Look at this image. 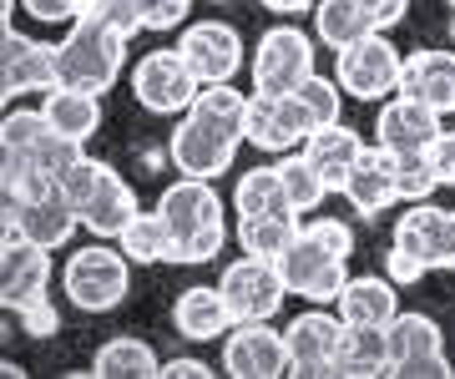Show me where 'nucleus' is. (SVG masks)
I'll list each match as a JSON object with an SVG mask.
<instances>
[{
    "instance_id": "nucleus-1",
    "label": "nucleus",
    "mask_w": 455,
    "mask_h": 379,
    "mask_svg": "<svg viewBox=\"0 0 455 379\" xmlns=\"http://www.w3.org/2000/svg\"><path fill=\"white\" fill-rule=\"evenodd\" d=\"M56 67H61V86H82V91L107 97L127 67V36L107 31L101 20L76 16L66 41L56 46Z\"/></svg>"
},
{
    "instance_id": "nucleus-2",
    "label": "nucleus",
    "mask_w": 455,
    "mask_h": 379,
    "mask_svg": "<svg viewBox=\"0 0 455 379\" xmlns=\"http://www.w3.org/2000/svg\"><path fill=\"white\" fill-rule=\"evenodd\" d=\"M132 258L116 253V248L97 243V248H76L61 268V288L66 298L76 304L82 313H112L127 304L132 294Z\"/></svg>"
},
{
    "instance_id": "nucleus-3",
    "label": "nucleus",
    "mask_w": 455,
    "mask_h": 379,
    "mask_svg": "<svg viewBox=\"0 0 455 379\" xmlns=\"http://www.w3.org/2000/svg\"><path fill=\"white\" fill-rule=\"evenodd\" d=\"M334 82L344 86V97L355 101H390L400 91V71H405V56L390 41V31H370L359 36L355 46L334 51Z\"/></svg>"
},
{
    "instance_id": "nucleus-4",
    "label": "nucleus",
    "mask_w": 455,
    "mask_h": 379,
    "mask_svg": "<svg viewBox=\"0 0 455 379\" xmlns=\"http://www.w3.org/2000/svg\"><path fill=\"white\" fill-rule=\"evenodd\" d=\"M197 91H203V82H197V71L188 67V56L178 46L147 51L142 61L132 67V97L152 116H188Z\"/></svg>"
},
{
    "instance_id": "nucleus-5",
    "label": "nucleus",
    "mask_w": 455,
    "mask_h": 379,
    "mask_svg": "<svg viewBox=\"0 0 455 379\" xmlns=\"http://www.w3.org/2000/svg\"><path fill=\"white\" fill-rule=\"evenodd\" d=\"M253 91H268V97H289L314 76V41L299 26H268L253 46Z\"/></svg>"
},
{
    "instance_id": "nucleus-6",
    "label": "nucleus",
    "mask_w": 455,
    "mask_h": 379,
    "mask_svg": "<svg viewBox=\"0 0 455 379\" xmlns=\"http://www.w3.org/2000/svg\"><path fill=\"white\" fill-rule=\"evenodd\" d=\"M349 258H339V253H329L314 233L299 228V238H293L283 253H278V268H283V283H289V294H299L304 304H334L339 298V288L349 283Z\"/></svg>"
},
{
    "instance_id": "nucleus-7",
    "label": "nucleus",
    "mask_w": 455,
    "mask_h": 379,
    "mask_svg": "<svg viewBox=\"0 0 455 379\" xmlns=\"http://www.w3.org/2000/svg\"><path fill=\"white\" fill-rule=\"evenodd\" d=\"M390 375L400 379H451V354L445 334L430 313H395L390 329Z\"/></svg>"
},
{
    "instance_id": "nucleus-8",
    "label": "nucleus",
    "mask_w": 455,
    "mask_h": 379,
    "mask_svg": "<svg viewBox=\"0 0 455 379\" xmlns=\"http://www.w3.org/2000/svg\"><path fill=\"white\" fill-rule=\"evenodd\" d=\"M218 288L233 304V319L238 324H248V319H274L283 309V298H289V283H283L278 258H259V253H243L238 264H228Z\"/></svg>"
},
{
    "instance_id": "nucleus-9",
    "label": "nucleus",
    "mask_w": 455,
    "mask_h": 379,
    "mask_svg": "<svg viewBox=\"0 0 455 379\" xmlns=\"http://www.w3.org/2000/svg\"><path fill=\"white\" fill-rule=\"evenodd\" d=\"M238 137L223 132V127H212V122H203L197 112H188L178 122V132H172V142H167V157H172V167H178L182 178H208L218 182L233 167V157H238Z\"/></svg>"
},
{
    "instance_id": "nucleus-10",
    "label": "nucleus",
    "mask_w": 455,
    "mask_h": 379,
    "mask_svg": "<svg viewBox=\"0 0 455 379\" xmlns=\"http://www.w3.org/2000/svg\"><path fill=\"white\" fill-rule=\"evenodd\" d=\"M178 51L188 56V67L197 71L203 86L233 82L243 71V56H248L238 26H228V20H188L178 36Z\"/></svg>"
},
{
    "instance_id": "nucleus-11",
    "label": "nucleus",
    "mask_w": 455,
    "mask_h": 379,
    "mask_svg": "<svg viewBox=\"0 0 455 379\" xmlns=\"http://www.w3.org/2000/svg\"><path fill=\"white\" fill-rule=\"evenodd\" d=\"M283 339H289V375H304V379L334 375L344 319H339V309L314 304V309H304L299 319H289V334H283Z\"/></svg>"
},
{
    "instance_id": "nucleus-12",
    "label": "nucleus",
    "mask_w": 455,
    "mask_h": 379,
    "mask_svg": "<svg viewBox=\"0 0 455 379\" xmlns=\"http://www.w3.org/2000/svg\"><path fill=\"white\" fill-rule=\"evenodd\" d=\"M223 369L233 379H278L289 375V339L268 319L233 324L223 339Z\"/></svg>"
},
{
    "instance_id": "nucleus-13",
    "label": "nucleus",
    "mask_w": 455,
    "mask_h": 379,
    "mask_svg": "<svg viewBox=\"0 0 455 379\" xmlns=\"http://www.w3.org/2000/svg\"><path fill=\"white\" fill-rule=\"evenodd\" d=\"M395 248H405L410 258L425 268H455V213L435 202H405V213L395 217Z\"/></svg>"
},
{
    "instance_id": "nucleus-14",
    "label": "nucleus",
    "mask_w": 455,
    "mask_h": 379,
    "mask_svg": "<svg viewBox=\"0 0 455 379\" xmlns=\"http://www.w3.org/2000/svg\"><path fill=\"white\" fill-rule=\"evenodd\" d=\"M51 86H61V67H56V46L36 41V36L5 26V71H0V97L20 101V97H46Z\"/></svg>"
},
{
    "instance_id": "nucleus-15",
    "label": "nucleus",
    "mask_w": 455,
    "mask_h": 379,
    "mask_svg": "<svg viewBox=\"0 0 455 379\" xmlns=\"http://www.w3.org/2000/svg\"><path fill=\"white\" fill-rule=\"evenodd\" d=\"M440 132H445V112L405 97V91H395L374 116V142L390 152H425L440 142Z\"/></svg>"
},
{
    "instance_id": "nucleus-16",
    "label": "nucleus",
    "mask_w": 455,
    "mask_h": 379,
    "mask_svg": "<svg viewBox=\"0 0 455 379\" xmlns=\"http://www.w3.org/2000/svg\"><path fill=\"white\" fill-rule=\"evenodd\" d=\"M76 228H82V217H76V208L66 198V187H56V193H46V198H36V202L5 198V243L11 238H31V243L56 253Z\"/></svg>"
},
{
    "instance_id": "nucleus-17",
    "label": "nucleus",
    "mask_w": 455,
    "mask_h": 379,
    "mask_svg": "<svg viewBox=\"0 0 455 379\" xmlns=\"http://www.w3.org/2000/svg\"><path fill=\"white\" fill-rule=\"evenodd\" d=\"M309 116L299 107V97H268V91H253L248 101V132L243 142L248 147H263V152H289V147H304L309 142Z\"/></svg>"
},
{
    "instance_id": "nucleus-18",
    "label": "nucleus",
    "mask_w": 455,
    "mask_h": 379,
    "mask_svg": "<svg viewBox=\"0 0 455 379\" xmlns=\"http://www.w3.org/2000/svg\"><path fill=\"white\" fill-rule=\"evenodd\" d=\"M51 294V248L31 243V238H11L0 253V298L16 313L31 298Z\"/></svg>"
},
{
    "instance_id": "nucleus-19",
    "label": "nucleus",
    "mask_w": 455,
    "mask_h": 379,
    "mask_svg": "<svg viewBox=\"0 0 455 379\" xmlns=\"http://www.w3.org/2000/svg\"><path fill=\"white\" fill-rule=\"evenodd\" d=\"M157 213L167 217V228H172V238H193V233L212 228V223H223V198L212 193L208 178H178L163 187V198H157Z\"/></svg>"
},
{
    "instance_id": "nucleus-20",
    "label": "nucleus",
    "mask_w": 455,
    "mask_h": 379,
    "mask_svg": "<svg viewBox=\"0 0 455 379\" xmlns=\"http://www.w3.org/2000/svg\"><path fill=\"white\" fill-rule=\"evenodd\" d=\"M344 198L359 217H385L400 202V182H395V152L390 147H364V157L355 162L349 182H344Z\"/></svg>"
},
{
    "instance_id": "nucleus-21",
    "label": "nucleus",
    "mask_w": 455,
    "mask_h": 379,
    "mask_svg": "<svg viewBox=\"0 0 455 379\" xmlns=\"http://www.w3.org/2000/svg\"><path fill=\"white\" fill-rule=\"evenodd\" d=\"M400 91L451 116L455 112V46L451 51H440V46L410 51L405 71H400Z\"/></svg>"
},
{
    "instance_id": "nucleus-22",
    "label": "nucleus",
    "mask_w": 455,
    "mask_h": 379,
    "mask_svg": "<svg viewBox=\"0 0 455 379\" xmlns=\"http://www.w3.org/2000/svg\"><path fill=\"white\" fill-rule=\"evenodd\" d=\"M238 319H233V304L223 298V288H182L178 304H172V329L188 339V344H212V339H228Z\"/></svg>"
},
{
    "instance_id": "nucleus-23",
    "label": "nucleus",
    "mask_w": 455,
    "mask_h": 379,
    "mask_svg": "<svg viewBox=\"0 0 455 379\" xmlns=\"http://www.w3.org/2000/svg\"><path fill=\"white\" fill-rule=\"evenodd\" d=\"M137 213H142V208H137V193L127 187V178H122L112 162H107L101 182L92 187V198L76 208L82 228H86V233H97V238H122V228H127Z\"/></svg>"
},
{
    "instance_id": "nucleus-24",
    "label": "nucleus",
    "mask_w": 455,
    "mask_h": 379,
    "mask_svg": "<svg viewBox=\"0 0 455 379\" xmlns=\"http://www.w3.org/2000/svg\"><path fill=\"white\" fill-rule=\"evenodd\" d=\"M400 283L385 273V279H374V273H349V283L339 288L334 298V309H339L344 324H364V329H390L395 313H400V298H395Z\"/></svg>"
},
{
    "instance_id": "nucleus-25",
    "label": "nucleus",
    "mask_w": 455,
    "mask_h": 379,
    "mask_svg": "<svg viewBox=\"0 0 455 379\" xmlns=\"http://www.w3.org/2000/svg\"><path fill=\"white\" fill-rule=\"evenodd\" d=\"M304 152H309V162L319 167V172H324L329 187H334V193H344V182H349L355 162L364 157V137H359L355 127L334 122V127H319V132H309Z\"/></svg>"
},
{
    "instance_id": "nucleus-26",
    "label": "nucleus",
    "mask_w": 455,
    "mask_h": 379,
    "mask_svg": "<svg viewBox=\"0 0 455 379\" xmlns=\"http://www.w3.org/2000/svg\"><path fill=\"white\" fill-rule=\"evenodd\" d=\"M41 112L71 142H92L101 127V97L97 91H82V86H51L46 97H41Z\"/></svg>"
},
{
    "instance_id": "nucleus-27",
    "label": "nucleus",
    "mask_w": 455,
    "mask_h": 379,
    "mask_svg": "<svg viewBox=\"0 0 455 379\" xmlns=\"http://www.w3.org/2000/svg\"><path fill=\"white\" fill-rule=\"evenodd\" d=\"M334 375H344V379L390 375V334L364 329V324H344L339 354H334Z\"/></svg>"
},
{
    "instance_id": "nucleus-28",
    "label": "nucleus",
    "mask_w": 455,
    "mask_h": 379,
    "mask_svg": "<svg viewBox=\"0 0 455 379\" xmlns=\"http://www.w3.org/2000/svg\"><path fill=\"white\" fill-rule=\"evenodd\" d=\"M233 208L238 217H283V213H299L289 202V187H283V172L274 167H248L238 187H233Z\"/></svg>"
},
{
    "instance_id": "nucleus-29",
    "label": "nucleus",
    "mask_w": 455,
    "mask_h": 379,
    "mask_svg": "<svg viewBox=\"0 0 455 379\" xmlns=\"http://www.w3.org/2000/svg\"><path fill=\"white\" fill-rule=\"evenodd\" d=\"M116 243H122L132 264H178V238H172V228H167V217L157 208L132 217Z\"/></svg>"
},
{
    "instance_id": "nucleus-30",
    "label": "nucleus",
    "mask_w": 455,
    "mask_h": 379,
    "mask_svg": "<svg viewBox=\"0 0 455 379\" xmlns=\"http://www.w3.org/2000/svg\"><path fill=\"white\" fill-rule=\"evenodd\" d=\"M92 375L97 379H152V375H163V364H157V354H152L147 339L116 334V339H107V344L97 349Z\"/></svg>"
},
{
    "instance_id": "nucleus-31",
    "label": "nucleus",
    "mask_w": 455,
    "mask_h": 379,
    "mask_svg": "<svg viewBox=\"0 0 455 379\" xmlns=\"http://www.w3.org/2000/svg\"><path fill=\"white\" fill-rule=\"evenodd\" d=\"M370 31H379V26H374V16L359 0H319V5H314V36H319L329 51L355 46L359 36H370Z\"/></svg>"
},
{
    "instance_id": "nucleus-32",
    "label": "nucleus",
    "mask_w": 455,
    "mask_h": 379,
    "mask_svg": "<svg viewBox=\"0 0 455 379\" xmlns=\"http://www.w3.org/2000/svg\"><path fill=\"white\" fill-rule=\"evenodd\" d=\"M248 101H253V97H243L233 82H212V86L197 91V101L188 107V112H197L203 122H212V127H223V132H233L238 142H243V132H248Z\"/></svg>"
},
{
    "instance_id": "nucleus-33",
    "label": "nucleus",
    "mask_w": 455,
    "mask_h": 379,
    "mask_svg": "<svg viewBox=\"0 0 455 379\" xmlns=\"http://www.w3.org/2000/svg\"><path fill=\"white\" fill-rule=\"evenodd\" d=\"M278 172H283V187H289V202L299 208V213H314L319 202L334 193L324 182V172L309 162V152L299 147V152H278Z\"/></svg>"
},
{
    "instance_id": "nucleus-34",
    "label": "nucleus",
    "mask_w": 455,
    "mask_h": 379,
    "mask_svg": "<svg viewBox=\"0 0 455 379\" xmlns=\"http://www.w3.org/2000/svg\"><path fill=\"white\" fill-rule=\"evenodd\" d=\"M299 213H283V217H238V243L243 253H259V258H278L283 248L299 238Z\"/></svg>"
},
{
    "instance_id": "nucleus-35",
    "label": "nucleus",
    "mask_w": 455,
    "mask_h": 379,
    "mask_svg": "<svg viewBox=\"0 0 455 379\" xmlns=\"http://www.w3.org/2000/svg\"><path fill=\"white\" fill-rule=\"evenodd\" d=\"M395 182H400V202H425L435 187H445L430 147L425 152H395Z\"/></svg>"
},
{
    "instance_id": "nucleus-36",
    "label": "nucleus",
    "mask_w": 455,
    "mask_h": 379,
    "mask_svg": "<svg viewBox=\"0 0 455 379\" xmlns=\"http://www.w3.org/2000/svg\"><path fill=\"white\" fill-rule=\"evenodd\" d=\"M293 97H299V107H304V116H309L314 132H319V127H334V122H339V112H344V86L329 82V76H319V71H314V76L299 86Z\"/></svg>"
},
{
    "instance_id": "nucleus-37",
    "label": "nucleus",
    "mask_w": 455,
    "mask_h": 379,
    "mask_svg": "<svg viewBox=\"0 0 455 379\" xmlns=\"http://www.w3.org/2000/svg\"><path fill=\"white\" fill-rule=\"evenodd\" d=\"M86 20H101L107 31H116V36H137V31H147V20H142V11H137V0H86V11H82Z\"/></svg>"
},
{
    "instance_id": "nucleus-38",
    "label": "nucleus",
    "mask_w": 455,
    "mask_h": 379,
    "mask_svg": "<svg viewBox=\"0 0 455 379\" xmlns=\"http://www.w3.org/2000/svg\"><path fill=\"white\" fill-rule=\"evenodd\" d=\"M16 324L31 334V339H51V334L61 329V313H56L51 294H41V298H31L26 309H16Z\"/></svg>"
},
{
    "instance_id": "nucleus-39",
    "label": "nucleus",
    "mask_w": 455,
    "mask_h": 379,
    "mask_svg": "<svg viewBox=\"0 0 455 379\" xmlns=\"http://www.w3.org/2000/svg\"><path fill=\"white\" fill-rule=\"evenodd\" d=\"M147 31H172V26H188L193 16V0H137Z\"/></svg>"
},
{
    "instance_id": "nucleus-40",
    "label": "nucleus",
    "mask_w": 455,
    "mask_h": 379,
    "mask_svg": "<svg viewBox=\"0 0 455 379\" xmlns=\"http://www.w3.org/2000/svg\"><path fill=\"white\" fill-rule=\"evenodd\" d=\"M20 11L36 20V26H66L86 11V0H20Z\"/></svg>"
},
{
    "instance_id": "nucleus-41",
    "label": "nucleus",
    "mask_w": 455,
    "mask_h": 379,
    "mask_svg": "<svg viewBox=\"0 0 455 379\" xmlns=\"http://www.w3.org/2000/svg\"><path fill=\"white\" fill-rule=\"evenodd\" d=\"M304 233H314V238H319L329 253H339V258H349V253H355V228H349V223H339V217H314V223H304Z\"/></svg>"
},
{
    "instance_id": "nucleus-42",
    "label": "nucleus",
    "mask_w": 455,
    "mask_h": 379,
    "mask_svg": "<svg viewBox=\"0 0 455 379\" xmlns=\"http://www.w3.org/2000/svg\"><path fill=\"white\" fill-rule=\"evenodd\" d=\"M385 273H390V279L400 283V288H405V283H420L425 273H430V268H425L420 258H410L405 248H395V243H390V253H385Z\"/></svg>"
},
{
    "instance_id": "nucleus-43",
    "label": "nucleus",
    "mask_w": 455,
    "mask_h": 379,
    "mask_svg": "<svg viewBox=\"0 0 455 379\" xmlns=\"http://www.w3.org/2000/svg\"><path fill=\"white\" fill-rule=\"evenodd\" d=\"M359 5L374 16V26H379V31H390V26H400V20L410 16V0H359Z\"/></svg>"
},
{
    "instance_id": "nucleus-44",
    "label": "nucleus",
    "mask_w": 455,
    "mask_h": 379,
    "mask_svg": "<svg viewBox=\"0 0 455 379\" xmlns=\"http://www.w3.org/2000/svg\"><path fill=\"white\" fill-rule=\"evenodd\" d=\"M430 157H435V167H440V182L455 187V132H440V142L430 147Z\"/></svg>"
},
{
    "instance_id": "nucleus-45",
    "label": "nucleus",
    "mask_w": 455,
    "mask_h": 379,
    "mask_svg": "<svg viewBox=\"0 0 455 379\" xmlns=\"http://www.w3.org/2000/svg\"><path fill=\"white\" fill-rule=\"evenodd\" d=\"M163 375L167 379H208V364L203 359H167Z\"/></svg>"
},
{
    "instance_id": "nucleus-46",
    "label": "nucleus",
    "mask_w": 455,
    "mask_h": 379,
    "mask_svg": "<svg viewBox=\"0 0 455 379\" xmlns=\"http://www.w3.org/2000/svg\"><path fill=\"white\" fill-rule=\"evenodd\" d=\"M263 11H274V16H304V11H314V5H319V0H259Z\"/></svg>"
},
{
    "instance_id": "nucleus-47",
    "label": "nucleus",
    "mask_w": 455,
    "mask_h": 379,
    "mask_svg": "<svg viewBox=\"0 0 455 379\" xmlns=\"http://www.w3.org/2000/svg\"><path fill=\"white\" fill-rule=\"evenodd\" d=\"M451 41H455V20H451Z\"/></svg>"
},
{
    "instance_id": "nucleus-48",
    "label": "nucleus",
    "mask_w": 455,
    "mask_h": 379,
    "mask_svg": "<svg viewBox=\"0 0 455 379\" xmlns=\"http://www.w3.org/2000/svg\"><path fill=\"white\" fill-rule=\"evenodd\" d=\"M218 5H223V0H218Z\"/></svg>"
},
{
    "instance_id": "nucleus-49",
    "label": "nucleus",
    "mask_w": 455,
    "mask_h": 379,
    "mask_svg": "<svg viewBox=\"0 0 455 379\" xmlns=\"http://www.w3.org/2000/svg\"><path fill=\"white\" fill-rule=\"evenodd\" d=\"M451 5H455V0H451Z\"/></svg>"
}]
</instances>
